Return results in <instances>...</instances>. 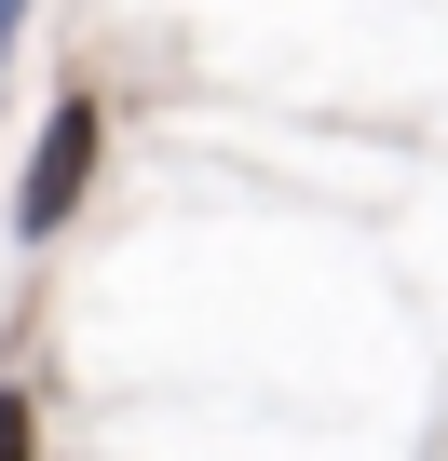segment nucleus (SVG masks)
<instances>
[{
    "label": "nucleus",
    "mask_w": 448,
    "mask_h": 461,
    "mask_svg": "<svg viewBox=\"0 0 448 461\" xmlns=\"http://www.w3.org/2000/svg\"><path fill=\"white\" fill-rule=\"evenodd\" d=\"M96 149H109V109H96V95H69V109L28 136V176H14V245H55V230L82 217V190H96Z\"/></svg>",
    "instance_id": "obj_1"
},
{
    "label": "nucleus",
    "mask_w": 448,
    "mask_h": 461,
    "mask_svg": "<svg viewBox=\"0 0 448 461\" xmlns=\"http://www.w3.org/2000/svg\"><path fill=\"white\" fill-rule=\"evenodd\" d=\"M0 461H41V407H28V380H0Z\"/></svg>",
    "instance_id": "obj_2"
},
{
    "label": "nucleus",
    "mask_w": 448,
    "mask_h": 461,
    "mask_svg": "<svg viewBox=\"0 0 448 461\" xmlns=\"http://www.w3.org/2000/svg\"><path fill=\"white\" fill-rule=\"evenodd\" d=\"M28 14H41V0H0V95H14V55H28Z\"/></svg>",
    "instance_id": "obj_3"
}]
</instances>
